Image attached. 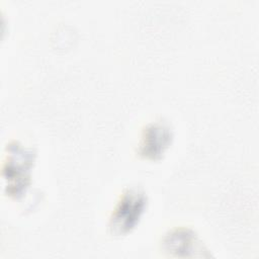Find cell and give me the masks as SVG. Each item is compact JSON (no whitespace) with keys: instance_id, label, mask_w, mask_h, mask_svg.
<instances>
[{"instance_id":"obj_3","label":"cell","mask_w":259,"mask_h":259,"mask_svg":"<svg viewBox=\"0 0 259 259\" xmlns=\"http://www.w3.org/2000/svg\"><path fill=\"white\" fill-rule=\"evenodd\" d=\"M173 138V128L168 121L164 119L151 121L142 131L137 153L147 160H159L171 146Z\"/></svg>"},{"instance_id":"obj_4","label":"cell","mask_w":259,"mask_h":259,"mask_svg":"<svg viewBox=\"0 0 259 259\" xmlns=\"http://www.w3.org/2000/svg\"><path fill=\"white\" fill-rule=\"evenodd\" d=\"M163 249L176 256H189V252L206 251L197 235L188 228H176L169 231L162 241Z\"/></svg>"},{"instance_id":"obj_2","label":"cell","mask_w":259,"mask_h":259,"mask_svg":"<svg viewBox=\"0 0 259 259\" xmlns=\"http://www.w3.org/2000/svg\"><path fill=\"white\" fill-rule=\"evenodd\" d=\"M35 153L14 142L8 147L7 162L3 167V176L7 181L8 194L18 198L30 185V173L34 164Z\"/></svg>"},{"instance_id":"obj_1","label":"cell","mask_w":259,"mask_h":259,"mask_svg":"<svg viewBox=\"0 0 259 259\" xmlns=\"http://www.w3.org/2000/svg\"><path fill=\"white\" fill-rule=\"evenodd\" d=\"M148 205V195L140 186H131L120 194L109 218L108 229L112 236L131 233L141 221Z\"/></svg>"}]
</instances>
